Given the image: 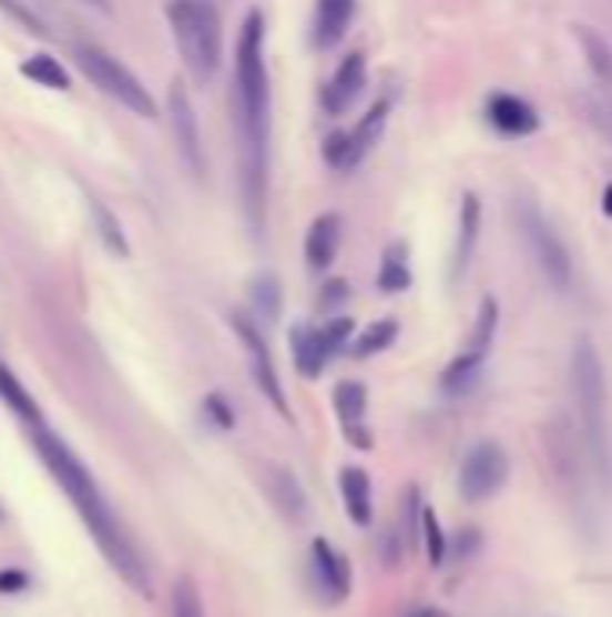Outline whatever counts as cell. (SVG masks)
<instances>
[{
    "label": "cell",
    "mask_w": 612,
    "mask_h": 617,
    "mask_svg": "<svg viewBox=\"0 0 612 617\" xmlns=\"http://www.w3.org/2000/svg\"><path fill=\"white\" fill-rule=\"evenodd\" d=\"M235 131H238V160H242V199L253 227H259L267 203V141H271V88L264 65V19L249 11L238 33L235 51Z\"/></svg>",
    "instance_id": "obj_1"
},
{
    "label": "cell",
    "mask_w": 612,
    "mask_h": 617,
    "mask_svg": "<svg viewBox=\"0 0 612 617\" xmlns=\"http://www.w3.org/2000/svg\"><path fill=\"white\" fill-rule=\"evenodd\" d=\"M33 444H37V455L43 458V466H48L54 473V481L65 487V495L72 498V506L83 516L86 530H91V538L98 542V549L105 553L109 564L120 570L141 596H152L149 567L141 564L134 542H130L120 530V524H115L109 502L101 495V487L94 484L91 473H86V466L72 455V448L62 437H54L51 429H43V426H37Z\"/></svg>",
    "instance_id": "obj_2"
},
{
    "label": "cell",
    "mask_w": 612,
    "mask_h": 617,
    "mask_svg": "<svg viewBox=\"0 0 612 617\" xmlns=\"http://www.w3.org/2000/svg\"><path fill=\"white\" fill-rule=\"evenodd\" d=\"M573 386L580 405V429H584V448L591 458L594 481L609 487V391L605 368L594 343L580 336L573 347Z\"/></svg>",
    "instance_id": "obj_3"
},
{
    "label": "cell",
    "mask_w": 612,
    "mask_h": 617,
    "mask_svg": "<svg viewBox=\"0 0 612 617\" xmlns=\"http://www.w3.org/2000/svg\"><path fill=\"white\" fill-rule=\"evenodd\" d=\"M166 19L187 73L198 83H210L224 59V30L216 8L210 0H170Z\"/></svg>",
    "instance_id": "obj_4"
},
{
    "label": "cell",
    "mask_w": 612,
    "mask_h": 617,
    "mask_svg": "<svg viewBox=\"0 0 612 617\" xmlns=\"http://www.w3.org/2000/svg\"><path fill=\"white\" fill-rule=\"evenodd\" d=\"M76 65L83 69V77L101 88L109 98H115L123 109H130L134 117H144V120H155L159 109H155V98L149 94V88L130 73V69L109 54L105 48L98 44H76Z\"/></svg>",
    "instance_id": "obj_5"
},
{
    "label": "cell",
    "mask_w": 612,
    "mask_h": 617,
    "mask_svg": "<svg viewBox=\"0 0 612 617\" xmlns=\"http://www.w3.org/2000/svg\"><path fill=\"white\" fill-rule=\"evenodd\" d=\"M516 221H519V232H522V242L530 246L537 267H541V275L548 279L551 290L565 293L573 282V264H570V253H565L562 239L555 227L548 224V218L541 213V206L530 203V199H522L516 206Z\"/></svg>",
    "instance_id": "obj_6"
},
{
    "label": "cell",
    "mask_w": 612,
    "mask_h": 617,
    "mask_svg": "<svg viewBox=\"0 0 612 617\" xmlns=\"http://www.w3.org/2000/svg\"><path fill=\"white\" fill-rule=\"evenodd\" d=\"M508 484V455L498 441H479L476 448L465 455L458 473V492L465 502H490Z\"/></svg>",
    "instance_id": "obj_7"
},
{
    "label": "cell",
    "mask_w": 612,
    "mask_h": 617,
    "mask_svg": "<svg viewBox=\"0 0 612 617\" xmlns=\"http://www.w3.org/2000/svg\"><path fill=\"white\" fill-rule=\"evenodd\" d=\"M166 112H170V127H173V141H177L181 160L187 163L195 178L206 174V152H202V131H198V117L192 105V94L184 91V83H170L166 94Z\"/></svg>",
    "instance_id": "obj_8"
},
{
    "label": "cell",
    "mask_w": 612,
    "mask_h": 617,
    "mask_svg": "<svg viewBox=\"0 0 612 617\" xmlns=\"http://www.w3.org/2000/svg\"><path fill=\"white\" fill-rule=\"evenodd\" d=\"M487 120L508 138H527L541 127V117L530 102H522L516 94H493L487 102Z\"/></svg>",
    "instance_id": "obj_9"
},
{
    "label": "cell",
    "mask_w": 612,
    "mask_h": 617,
    "mask_svg": "<svg viewBox=\"0 0 612 617\" xmlns=\"http://www.w3.org/2000/svg\"><path fill=\"white\" fill-rule=\"evenodd\" d=\"M364 77H368V65H364V54H360V51L346 54L343 65L335 69L332 83L325 88V109L332 112V117H339V112H346L349 105L357 102V94L364 91Z\"/></svg>",
    "instance_id": "obj_10"
},
{
    "label": "cell",
    "mask_w": 612,
    "mask_h": 617,
    "mask_svg": "<svg viewBox=\"0 0 612 617\" xmlns=\"http://www.w3.org/2000/svg\"><path fill=\"white\" fill-rule=\"evenodd\" d=\"M335 412H339L346 437L357 444V448H371V434L364 429V412H368V391L364 383H339L335 386Z\"/></svg>",
    "instance_id": "obj_11"
},
{
    "label": "cell",
    "mask_w": 612,
    "mask_h": 617,
    "mask_svg": "<svg viewBox=\"0 0 612 617\" xmlns=\"http://www.w3.org/2000/svg\"><path fill=\"white\" fill-rule=\"evenodd\" d=\"M310 556H314V570L320 585L328 588L332 599H346L349 596V585H354V574H349L346 556L335 549L328 538H314L310 542Z\"/></svg>",
    "instance_id": "obj_12"
},
{
    "label": "cell",
    "mask_w": 612,
    "mask_h": 617,
    "mask_svg": "<svg viewBox=\"0 0 612 617\" xmlns=\"http://www.w3.org/2000/svg\"><path fill=\"white\" fill-rule=\"evenodd\" d=\"M339 239H343L339 213H320V218L310 224V232H306V242H303V253H306L310 271H325L335 261V253H339Z\"/></svg>",
    "instance_id": "obj_13"
},
{
    "label": "cell",
    "mask_w": 612,
    "mask_h": 617,
    "mask_svg": "<svg viewBox=\"0 0 612 617\" xmlns=\"http://www.w3.org/2000/svg\"><path fill=\"white\" fill-rule=\"evenodd\" d=\"M386 120H389V102H375L368 112H364V120L357 123V131L346 134V152H343L339 170H354L364 155L378 145V138H382V131H386Z\"/></svg>",
    "instance_id": "obj_14"
},
{
    "label": "cell",
    "mask_w": 612,
    "mask_h": 617,
    "mask_svg": "<svg viewBox=\"0 0 612 617\" xmlns=\"http://www.w3.org/2000/svg\"><path fill=\"white\" fill-rule=\"evenodd\" d=\"M349 19H354V0H317L314 44L317 48H335L343 40Z\"/></svg>",
    "instance_id": "obj_15"
},
{
    "label": "cell",
    "mask_w": 612,
    "mask_h": 617,
    "mask_svg": "<svg viewBox=\"0 0 612 617\" xmlns=\"http://www.w3.org/2000/svg\"><path fill=\"white\" fill-rule=\"evenodd\" d=\"M339 487H343V502H346V513L349 520H354L357 527H368L371 524V481L368 473H364L360 466H346L339 473Z\"/></svg>",
    "instance_id": "obj_16"
},
{
    "label": "cell",
    "mask_w": 612,
    "mask_h": 617,
    "mask_svg": "<svg viewBox=\"0 0 612 617\" xmlns=\"http://www.w3.org/2000/svg\"><path fill=\"white\" fill-rule=\"evenodd\" d=\"M288 340H293V354H296V368L303 372L306 380H314L325 372L332 351L325 347V340H320V328H310V325H296L293 333H288Z\"/></svg>",
    "instance_id": "obj_17"
},
{
    "label": "cell",
    "mask_w": 612,
    "mask_h": 617,
    "mask_svg": "<svg viewBox=\"0 0 612 617\" xmlns=\"http://www.w3.org/2000/svg\"><path fill=\"white\" fill-rule=\"evenodd\" d=\"M0 401H4V405L19 415L22 423H29V426H43V412H40V405L33 401V394L26 391L22 386V380L14 376V372L0 362Z\"/></svg>",
    "instance_id": "obj_18"
},
{
    "label": "cell",
    "mask_w": 612,
    "mask_h": 617,
    "mask_svg": "<svg viewBox=\"0 0 612 617\" xmlns=\"http://www.w3.org/2000/svg\"><path fill=\"white\" fill-rule=\"evenodd\" d=\"M479 221H483V206H479V199L469 192L461 199V227H458V250H455V279L465 275V267L472 261V250H476V239H479Z\"/></svg>",
    "instance_id": "obj_19"
},
{
    "label": "cell",
    "mask_w": 612,
    "mask_h": 617,
    "mask_svg": "<svg viewBox=\"0 0 612 617\" xmlns=\"http://www.w3.org/2000/svg\"><path fill=\"white\" fill-rule=\"evenodd\" d=\"M483 362H487V354H476V351H461L455 362H450L443 368V394L450 397H461V394H469L472 386L479 383V372H483Z\"/></svg>",
    "instance_id": "obj_20"
},
{
    "label": "cell",
    "mask_w": 612,
    "mask_h": 617,
    "mask_svg": "<svg viewBox=\"0 0 612 617\" xmlns=\"http://www.w3.org/2000/svg\"><path fill=\"white\" fill-rule=\"evenodd\" d=\"M271 495H274V502H278V509H282L293 524H303V520H306V513H310V506H306V492H303V484H299L288 469H274V477H271Z\"/></svg>",
    "instance_id": "obj_21"
},
{
    "label": "cell",
    "mask_w": 612,
    "mask_h": 617,
    "mask_svg": "<svg viewBox=\"0 0 612 617\" xmlns=\"http://www.w3.org/2000/svg\"><path fill=\"white\" fill-rule=\"evenodd\" d=\"M249 304L256 311V322H264V325L278 322L282 318V282H278V275H271V271L256 275L249 282Z\"/></svg>",
    "instance_id": "obj_22"
},
{
    "label": "cell",
    "mask_w": 612,
    "mask_h": 617,
    "mask_svg": "<svg viewBox=\"0 0 612 617\" xmlns=\"http://www.w3.org/2000/svg\"><path fill=\"white\" fill-rule=\"evenodd\" d=\"M577 40H580V48H584V59H588V69L594 73V80L612 83V48H609V40L599 30H591V26H577Z\"/></svg>",
    "instance_id": "obj_23"
},
{
    "label": "cell",
    "mask_w": 612,
    "mask_h": 617,
    "mask_svg": "<svg viewBox=\"0 0 612 617\" xmlns=\"http://www.w3.org/2000/svg\"><path fill=\"white\" fill-rule=\"evenodd\" d=\"M253 357V380H256V386H259V394H264L274 408H278V415H293L288 412V401H285V391H282V380H278V368H274V357H271V351H264V354H249Z\"/></svg>",
    "instance_id": "obj_24"
},
{
    "label": "cell",
    "mask_w": 612,
    "mask_h": 617,
    "mask_svg": "<svg viewBox=\"0 0 612 617\" xmlns=\"http://www.w3.org/2000/svg\"><path fill=\"white\" fill-rule=\"evenodd\" d=\"M19 73L48 91H69V73L62 69V62L51 59V54H33V59H26L19 65Z\"/></svg>",
    "instance_id": "obj_25"
},
{
    "label": "cell",
    "mask_w": 612,
    "mask_h": 617,
    "mask_svg": "<svg viewBox=\"0 0 612 617\" xmlns=\"http://www.w3.org/2000/svg\"><path fill=\"white\" fill-rule=\"evenodd\" d=\"M411 285V267H407V246L404 242H392L386 250V261L378 267V290L386 293H404Z\"/></svg>",
    "instance_id": "obj_26"
},
{
    "label": "cell",
    "mask_w": 612,
    "mask_h": 617,
    "mask_svg": "<svg viewBox=\"0 0 612 617\" xmlns=\"http://www.w3.org/2000/svg\"><path fill=\"white\" fill-rule=\"evenodd\" d=\"M498 300L487 296L483 304H479V314H476V325H472V336H469V347L465 351H476V354H487L490 343H493V333H498Z\"/></svg>",
    "instance_id": "obj_27"
},
{
    "label": "cell",
    "mask_w": 612,
    "mask_h": 617,
    "mask_svg": "<svg viewBox=\"0 0 612 617\" xmlns=\"http://www.w3.org/2000/svg\"><path fill=\"white\" fill-rule=\"evenodd\" d=\"M91 213H94V224H98V235L101 242H105V250L115 253V256H130V246H126V235L120 221L112 218V210L105 203H98V199H91Z\"/></svg>",
    "instance_id": "obj_28"
},
{
    "label": "cell",
    "mask_w": 612,
    "mask_h": 617,
    "mask_svg": "<svg viewBox=\"0 0 612 617\" xmlns=\"http://www.w3.org/2000/svg\"><path fill=\"white\" fill-rule=\"evenodd\" d=\"M397 333H400V325L392 322V318L375 322V325H368V328H364V333L357 336L354 354H357V357H371V354H378V351H386V347H392V340H397Z\"/></svg>",
    "instance_id": "obj_29"
},
{
    "label": "cell",
    "mask_w": 612,
    "mask_h": 617,
    "mask_svg": "<svg viewBox=\"0 0 612 617\" xmlns=\"http://www.w3.org/2000/svg\"><path fill=\"white\" fill-rule=\"evenodd\" d=\"M418 524H421V542H426V556H429V564H432V567H440L443 559H447V535H443L440 520H436V513H432L429 506H421Z\"/></svg>",
    "instance_id": "obj_30"
},
{
    "label": "cell",
    "mask_w": 612,
    "mask_h": 617,
    "mask_svg": "<svg viewBox=\"0 0 612 617\" xmlns=\"http://www.w3.org/2000/svg\"><path fill=\"white\" fill-rule=\"evenodd\" d=\"M173 617H206L192 578H181L177 585H173Z\"/></svg>",
    "instance_id": "obj_31"
},
{
    "label": "cell",
    "mask_w": 612,
    "mask_h": 617,
    "mask_svg": "<svg viewBox=\"0 0 612 617\" xmlns=\"http://www.w3.org/2000/svg\"><path fill=\"white\" fill-rule=\"evenodd\" d=\"M202 408H206V415H210V419L216 423V426H221V429H235V408H231L227 405V397L224 394H206V401H202Z\"/></svg>",
    "instance_id": "obj_32"
},
{
    "label": "cell",
    "mask_w": 612,
    "mask_h": 617,
    "mask_svg": "<svg viewBox=\"0 0 612 617\" xmlns=\"http://www.w3.org/2000/svg\"><path fill=\"white\" fill-rule=\"evenodd\" d=\"M349 336H354V318H332L325 328H320V340H325V347L335 354V351H343Z\"/></svg>",
    "instance_id": "obj_33"
},
{
    "label": "cell",
    "mask_w": 612,
    "mask_h": 617,
    "mask_svg": "<svg viewBox=\"0 0 612 617\" xmlns=\"http://www.w3.org/2000/svg\"><path fill=\"white\" fill-rule=\"evenodd\" d=\"M584 112H588V120L612 141V102H605V98H588Z\"/></svg>",
    "instance_id": "obj_34"
},
{
    "label": "cell",
    "mask_w": 612,
    "mask_h": 617,
    "mask_svg": "<svg viewBox=\"0 0 612 617\" xmlns=\"http://www.w3.org/2000/svg\"><path fill=\"white\" fill-rule=\"evenodd\" d=\"M349 296V285L343 279H332L325 285V293H320V307H335V304H343V300Z\"/></svg>",
    "instance_id": "obj_35"
},
{
    "label": "cell",
    "mask_w": 612,
    "mask_h": 617,
    "mask_svg": "<svg viewBox=\"0 0 612 617\" xmlns=\"http://www.w3.org/2000/svg\"><path fill=\"white\" fill-rule=\"evenodd\" d=\"M26 585H29V578L22 570H0V593H8V596L26 593Z\"/></svg>",
    "instance_id": "obj_36"
},
{
    "label": "cell",
    "mask_w": 612,
    "mask_h": 617,
    "mask_svg": "<svg viewBox=\"0 0 612 617\" xmlns=\"http://www.w3.org/2000/svg\"><path fill=\"white\" fill-rule=\"evenodd\" d=\"M602 210H605L609 218H612V184H609V189H605V195H602Z\"/></svg>",
    "instance_id": "obj_37"
},
{
    "label": "cell",
    "mask_w": 612,
    "mask_h": 617,
    "mask_svg": "<svg viewBox=\"0 0 612 617\" xmlns=\"http://www.w3.org/2000/svg\"><path fill=\"white\" fill-rule=\"evenodd\" d=\"M86 4H94L98 11H109V0H86Z\"/></svg>",
    "instance_id": "obj_38"
},
{
    "label": "cell",
    "mask_w": 612,
    "mask_h": 617,
    "mask_svg": "<svg viewBox=\"0 0 612 617\" xmlns=\"http://www.w3.org/2000/svg\"><path fill=\"white\" fill-rule=\"evenodd\" d=\"M415 617H447V614H440V610H418Z\"/></svg>",
    "instance_id": "obj_39"
}]
</instances>
